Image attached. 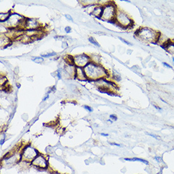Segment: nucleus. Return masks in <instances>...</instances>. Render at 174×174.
<instances>
[{"label":"nucleus","mask_w":174,"mask_h":174,"mask_svg":"<svg viewBox=\"0 0 174 174\" xmlns=\"http://www.w3.org/2000/svg\"><path fill=\"white\" fill-rule=\"evenodd\" d=\"M125 160L127 161H137V162H140L143 163L144 164H146L147 165H149V162L147 160H145L144 159H141V158H125Z\"/></svg>","instance_id":"obj_12"},{"label":"nucleus","mask_w":174,"mask_h":174,"mask_svg":"<svg viewBox=\"0 0 174 174\" xmlns=\"http://www.w3.org/2000/svg\"><path fill=\"white\" fill-rule=\"evenodd\" d=\"M34 62L36 63H42L44 60L43 58H40V57H38V58H36L34 60H33Z\"/></svg>","instance_id":"obj_16"},{"label":"nucleus","mask_w":174,"mask_h":174,"mask_svg":"<svg viewBox=\"0 0 174 174\" xmlns=\"http://www.w3.org/2000/svg\"><path fill=\"white\" fill-rule=\"evenodd\" d=\"M23 17L17 13H13L11 15L9 19L6 21L7 25L9 27H12L13 28L17 27V26L22 23Z\"/></svg>","instance_id":"obj_4"},{"label":"nucleus","mask_w":174,"mask_h":174,"mask_svg":"<svg viewBox=\"0 0 174 174\" xmlns=\"http://www.w3.org/2000/svg\"><path fill=\"white\" fill-rule=\"evenodd\" d=\"M154 106H155V108H156V109H158V110H161V108H159V107H158V106H155V105H154Z\"/></svg>","instance_id":"obj_27"},{"label":"nucleus","mask_w":174,"mask_h":174,"mask_svg":"<svg viewBox=\"0 0 174 174\" xmlns=\"http://www.w3.org/2000/svg\"><path fill=\"white\" fill-rule=\"evenodd\" d=\"M115 13V8L112 5H109L103 8L101 17L106 20L112 19Z\"/></svg>","instance_id":"obj_3"},{"label":"nucleus","mask_w":174,"mask_h":174,"mask_svg":"<svg viewBox=\"0 0 174 174\" xmlns=\"http://www.w3.org/2000/svg\"><path fill=\"white\" fill-rule=\"evenodd\" d=\"M155 160L158 162V163H160L161 162H162V158L160 157V156H155Z\"/></svg>","instance_id":"obj_17"},{"label":"nucleus","mask_w":174,"mask_h":174,"mask_svg":"<svg viewBox=\"0 0 174 174\" xmlns=\"http://www.w3.org/2000/svg\"><path fill=\"white\" fill-rule=\"evenodd\" d=\"M116 19L117 22L124 27H129L132 23V20L129 19L128 16L123 12L118 13Z\"/></svg>","instance_id":"obj_5"},{"label":"nucleus","mask_w":174,"mask_h":174,"mask_svg":"<svg viewBox=\"0 0 174 174\" xmlns=\"http://www.w3.org/2000/svg\"><path fill=\"white\" fill-rule=\"evenodd\" d=\"M89 41L92 44H94V45H96V46L100 47V45L98 44V43H97L96 41L94 40V39H93V37H90V38L89 39Z\"/></svg>","instance_id":"obj_14"},{"label":"nucleus","mask_w":174,"mask_h":174,"mask_svg":"<svg viewBox=\"0 0 174 174\" xmlns=\"http://www.w3.org/2000/svg\"><path fill=\"white\" fill-rule=\"evenodd\" d=\"M84 108H85L86 110H89V112H92V109H91V108L89 107V106H84Z\"/></svg>","instance_id":"obj_21"},{"label":"nucleus","mask_w":174,"mask_h":174,"mask_svg":"<svg viewBox=\"0 0 174 174\" xmlns=\"http://www.w3.org/2000/svg\"><path fill=\"white\" fill-rule=\"evenodd\" d=\"M103 7H96L93 10L92 14L97 17H101L102 13H103Z\"/></svg>","instance_id":"obj_10"},{"label":"nucleus","mask_w":174,"mask_h":174,"mask_svg":"<svg viewBox=\"0 0 174 174\" xmlns=\"http://www.w3.org/2000/svg\"><path fill=\"white\" fill-rule=\"evenodd\" d=\"M23 157H24L27 160H32L37 156V153L33 148L31 147H27L25 148L24 151L23 153Z\"/></svg>","instance_id":"obj_6"},{"label":"nucleus","mask_w":174,"mask_h":174,"mask_svg":"<svg viewBox=\"0 0 174 174\" xmlns=\"http://www.w3.org/2000/svg\"><path fill=\"white\" fill-rule=\"evenodd\" d=\"M119 39H120V40H121L122 41H123L124 43H125V44H128V45H130V46H131V45H132V44H130L129 42H128V41H125V39H122V38H121V37H119Z\"/></svg>","instance_id":"obj_19"},{"label":"nucleus","mask_w":174,"mask_h":174,"mask_svg":"<svg viewBox=\"0 0 174 174\" xmlns=\"http://www.w3.org/2000/svg\"><path fill=\"white\" fill-rule=\"evenodd\" d=\"M110 118L112 120H117V117L115 115H110Z\"/></svg>","instance_id":"obj_18"},{"label":"nucleus","mask_w":174,"mask_h":174,"mask_svg":"<svg viewBox=\"0 0 174 174\" xmlns=\"http://www.w3.org/2000/svg\"><path fill=\"white\" fill-rule=\"evenodd\" d=\"M25 24H26V27L29 30H34L38 26L37 22L34 19H27L26 20V22H25Z\"/></svg>","instance_id":"obj_9"},{"label":"nucleus","mask_w":174,"mask_h":174,"mask_svg":"<svg viewBox=\"0 0 174 174\" xmlns=\"http://www.w3.org/2000/svg\"><path fill=\"white\" fill-rule=\"evenodd\" d=\"M57 76L58 77V78H61V75H60V72H58Z\"/></svg>","instance_id":"obj_25"},{"label":"nucleus","mask_w":174,"mask_h":174,"mask_svg":"<svg viewBox=\"0 0 174 174\" xmlns=\"http://www.w3.org/2000/svg\"><path fill=\"white\" fill-rule=\"evenodd\" d=\"M89 60V57H87L86 55H79V56L76 57L74 58V61L78 66H84L86 64H88Z\"/></svg>","instance_id":"obj_7"},{"label":"nucleus","mask_w":174,"mask_h":174,"mask_svg":"<svg viewBox=\"0 0 174 174\" xmlns=\"http://www.w3.org/2000/svg\"><path fill=\"white\" fill-rule=\"evenodd\" d=\"M47 98H48V96H46V98H44V99H43V101H45V100H46V99H47Z\"/></svg>","instance_id":"obj_28"},{"label":"nucleus","mask_w":174,"mask_h":174,"mask_svg":"<svg viewBox=\"0 0 174 174\" xmlns=\"http://www.w3.org/2000/svg\"><path fill=\"white\" fill-rule=\"evenodd\" d=\"M56 54H57L56 53H48V54H42V57L43 58H47V57L54 56V55H56Z\"/></svg>","instance_id":"obj_15"},{"label":"nucleus","mask_w":174,"mask_h":174,"mask_svg":"<svg viewBox=\"0 0 174 174\" xmlns=\"http://www.w3.org/2000/svg\"><path fill=\"white\" fill-rule=\"evenodd\" d=\"M173 62H174V57L173 58Z\"/></svg>","instance_id":"obj_29"},{"label":"nucleus","mask_w":174,"mask_h":174,"mask_svg":"<svg viewBox=\"0 0 174 174\" xmlns=\"http://www.w3.org/2000/svg\"><path fill=\"white\" fill-rule=\"evenodd\" d=\"M102 136H108V134H103V133H101V134Z\"/></svg>","instance_id":"obj_26"},{"label":"nucleus","mask_w":174,"mask_h":174,"mask_svg":"<svg viewBox=\"0 0 174 174\" xmlns=\"http://www.w3.org/2000/svg\"><path fill=\"white\" fill-rule=\"evenodd\" d=\"M85 70L88 75L92 78H96L105 74L104 73L105 71L104 68L99 67L98 66L93 64V63H89V64H88V65L85 68Z\"/></svg>","instance_id":"obj_2"},{"label":"nucleus","mask_w":174,"mask_h":174,"mask_svg":"<svg viewBox=\"0 0 174 174\" xmlns=\"http://www.w3.org/2000/svg\"><path fill=\"white\" fill-rule=\"evenodd\" d=\"M65 30V31H66V33H69L70 32V30H71V28H70V27H67Z\"/></svg>","instance_id":"obj_22"},{"label":"nucleus","mask_w":174,"mask_h":174,"mask_svg":"<svg viewBox=\"0 0 174 174\" xmlns=\"http://www.w3.org/2000/svg\"><path fill=\"white\" fill-rule=\"evenodd\" d=\"M165 47L167 51H169L170 54H174V43H167Z\"/></svg>","instance_id":"obj_11"},{"label":"nucleus","mask_w":174,"mask_h":174,"mask_svg":"<svg viewBox=\"0 0 174 174\" xmlns=\"http://www.w3.org/2000/svg\"><path fill=\"white\" fill-rule=\"evenodd\" d=\"M149 136H151V137H155V139H158L160 138V137H158V136H156V135H153V134H148Z\"/></svg>","instance_id":"obj_20"},{"label":"nucleus","mask_w":174,"mask_h":174,"mask_svg":"<svg viewBox=\"0 0 174 174\" xmlns=\"http://www.w3.org/2000/svg\"><path fill=\"white\" fill-rule=\"evenodd\" d=\"M65 17H66V18H67V19H68V20H71V21H72V20H73L72 18L69 15H65Z\"/></svg>","instance_id":"obj_23"},{"label":"nucleus","mask_w":174,"mask_h":174,"mask_svg":"<svg viewBox=\"0 0 174 174\" xmlns=\"http://www.w3.org/2000/svg\"><path fill=\"white\" fill-rule=\"evenodd\" d=\"M33 164L41 168H46L47 167L46 161L41 156H39L36 157L35 159H34V160L33 161Z\"/></svg>","instance_id":"obj_8"},{"label":"nucleus","mask_w":174,"mask_h":174,"mask_svg":"<svg viewBox=\"0 0 174 174\" xmlns=\"http://www.w3.org/2000/svg\"><path fill=\"white\" fill-rule=\"evenodd\" d=\"M163 65L166 66V67H169V68H172V66H170V65L167 64V63H165V62H163Z\"/></svg>","instance_id":"obj_24"},{"label":"nucleus","mask_w":174,"mask_h":174,"mask_svg":"<svg viewBox=\"0 0 174 174\" xmlns=\"http://www.w3.org/2000/svg\"><path fill=\"white\" fill-rule=\"evenodd\" d=\"M77 74L78 78H85L86 77L83 69L80 67H77Z\"/></svg>","instance_id":"obj_13"},{"label":"nucleus","mask_w":174,"mask_h":174,"mask_svg":"<svg viewBox=\"0 0 174 174\" xmlns=\"http://www.w3.org/2000/svg\"><path fill=\"white\" fill-rule=\"evenodd\" d=\"M137 36L141 39L146 43H153L159 39L160 33L148 28H142L138 30Z\"/></svg>","instance_id":"obj_1"}]
</instances>
